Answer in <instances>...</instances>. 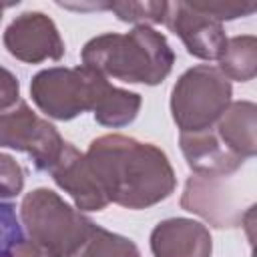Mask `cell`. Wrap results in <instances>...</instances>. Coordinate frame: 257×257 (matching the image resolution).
I'll list each match as a JSON object with an SVG mask.
<instances>
[{
    "label": "cell",
    "instance_id": "obj_1",
    "mask_svg": "<svg viewBox=\"0 0 257 257\" xmlns=\"http://www.w3.org/2000/svg\"><path fill=\"white\" fill-rule=\"evenodd\" d=\"M108 203L126 209H147L165 201L177 187L167 155L124 135H102L84 153Z\"/></svg>",
    "mask_w": 257,
    "mask_h": 257
},
{
    "label": "cell",
    "instance_id": "obj_2",
    "mask_svg": "<svg viewBox=\"0 0 257 257\" xmlns=\"http://www.w3.org/2000/svg\"><path fill=\"white\" fill-rule=\"evenodd\" d=\"M175 64L167 38L151 26H135L131 32H106L90 38L82 48V66L122 82L159 84Z\"/></svg>",
    "mask_w": 257,
    "mask_h": 257
},
{
    "label": "cell",
    "instance_id": "obj_3",
    "mask_svg": "<svg viewBox=\"0 0 257 257\" xmlns=\"http://www.w3.org/2000/svg\"><path fill=\"white\" fill-rule=\"evenodd\" d=\"M28 239L50 257H70L94 231V223L50 189L30 191L20 205Z\"/></svg>",
    "mask_w": 257,
    "mask_h": 257
},
{
    "label": "cell",
    "instance_id": "obj_4",
    "mask_svg": "<svg viewBox=\"0 0 257 257\" xmlns=\"http://www.w3.org/2000/svg\"><path fill=\"white\" fill-rule=\"evenodd\" d=\"M231 82L215 66L199 64L185 70L171 92V112L181 133L213 128L231 104Z\"/></svg>",
    "mask_w": 257,
    "mask_h": 257
},
{
    "label": "cell",
    "instance_id": "obj_5",
    "mask_svg": "<svg viewBox=\"0 0 257 257\" xmlns=\"http://www.w3.org/2000/svg\"><path fill=\"white\" fill-rule=\"evenodd\" d=\"M106 76L92 68H46L32 76L30 94L36 106L56 120H70L92 110Z\"/></svg>",
    "mask_w": 257,
    "mask_h": 257
},
{
    "label": "cell",
    "instance_id": "obj_6",
    "mask_svg": "<svg viewBox=\"0 0 257 257\" xmlns=\"http://www.w3.org/2000/svg\"><path fill=\"white\" fill-rule=\"evenodd\" d=\"M64 145L56 126L40 118L24 100L0 110V147L28 153L38 171L48 173Z\"/></svg>",
    "mask_w": 257,
    "mask_h": 257
},
{
    "label": "cell",
    "instance_id": "obj_7",
    "mask_svg": "<svg viewBox=\"0 0 257 257\" xmlns=\"http://www.w3.org/2000/svg\"><path fill=\"white\" fill-rule=\"evenodd\" d=\"M181 207L189 213L203 217L213 227H239L243 225L241 199L227 181V177L191 175L185 183Z\"/></svg>",
    "mask_w": 257,
    "mask_h": 257
},
{
    "label": "cell",
    "instance_id": "obj_8",
    "mask_svg": "<svg viewBox=\"0 0 257 257\" xmlns=\"http://www.w3.org/2000/svg\"><path fill=\"white\" fill-rule=\"evenodd\" d=\"M4 46L8 52L28 64L44 60H60L64 56V42L50 16L44 12H22L4 32Z\"/></svg>",
    "mask_w": 257,
    "mask_h": 257
},
{
    "label": "cell",
    "instance_id": "obj_9",
    "mask_svg": "<svg viewBox=\"0 0 257 257\" xmlns=\"http://www.w3.org/2000/svg\"><path fill=\"white\" fill-rule=\"evenodd\" d=\"M165 24L183 40L187 52L201 60H219L227 44L223 24L199 12L191 2H167Z\"/></svg>",
    "mask_w": 257,
    "mask_h": 257
},
{
    "label": "cell",
    "instance_id": "obj_10",
    "mask_svg": "<svg viewBox=\"0 0 257 257\" xmlns=\"http://www.w3.org/2000/svg\"><path fill=\"white\" fill-rule=\"evenodd\" d=\"M54 183L66 191L76 209L82 211H102L108 205V197L102 191L86 155H82L76 147L70 143L64 145L60 157L54 161V165L48 169Z\"/></svg>",
    "mask_w": 257,
    "mask_h": 257
},
{
    "label": "cell",
    "instance_id": "obj_11",
    "mask_svg": "<svg viewBox=\"0 0 257 257\" xmlns=\"http://www.w3.org/2000/svg\"><path fill=\"white\" fill-rule=\"evenodd\" d=\"M155 257H211L213 241L205 225L185 217L161 221L151 233Z\"/></svg>",
    "mask_w": 257,
    "mask_h": 257
},
{
    "label": "cell",
    "instance_id": "obj_12",
    "mask_svg": "<svg viewBox=\"0 0 257 257\" xmlns=\"http://www.w3.org/2000/svg\"><path fill=\"white\" fill-rule=\"evenodd\" d=\"M179 143L187 165L195 171V175L229 177L239 171L245 163V159L231 153L219 141L215 128H205L199 133H181Z\"/></svg>",
    "mask_w": 257,
    "mask_h": 257
},
{
    "label": "cell",
    "instance_id": "obj_13",
    "mask_svg": "<svg viewBox=\"0 0 257 257\" xmlns=\"http://www.w3.org/2000/svg\"><path fill=\"white\" fill-rule=\"evenodd\" d=\"M219 141L241 159H251L257 153V106L251 100L231 102L215 122Z\"/></svg>",
    "mask_w": 257,
    "mask_h": 257
},
{
    "label": "cell",
    "instance_id": "obj_14",
    "mask_svg": "<svg viewBox=\"0 0 257 257\" xmlns=\"http://www.w3.org/2000/svg\"><path fill=\"white\" fill-rule=\"evenodd\" d=\"M141 102H143L141 94L116 88L106 80L96 96L92 114L98 124L110 126V128H120V126L131 124L137 118V114L141 110Z\"/></svg>",
    "mask_w": 257,
    "mask_h": 257
},
{
    "label": "cell",
    "instance_id": "obj_15",
    "mask_svg": "<svg viewBox=\"0 0 257 257\" xmlns=\"http://www.w3.org/2000/svg\"><path fill=\"white\" fill-rule=\"evenodd\" d=\"M219 70L233 80L249 82L257 72V38L253 34L227 38L219 56Z\"/></svg>",
    "mask_w": 257,
    "mask_h": 257
},
{
    "label": "cell",
    "instance_id": "obj_16",
    "mask_svg": "<svg viewBox=\"0 0 257 257\" xmlns=\"http://www.w3.org/2000/svg\"><path fill=\"white\" fill-rule=\"evenodd\" d=\"M70 257H141V251L131 239L96 225L90 237Z\"/></svg>",
    "mask_w": 257,
    "mask_h": 257
},
{
    "label": "cell",
    "instance_id": "obj_17",
    "mask_svg": "<svg viewBox=\"0 0 257 257\" xmlns=\"http://www.w3.org/2000/svg\"><path fill=\"white\" fill-rule=\"evenodd\" d=\"M104 10H110L118 20L137 26L165 24L167 2H106Z\"/></svg>",
    "mask_w": 257,
    "mask_h": 257
},
{
    "label": "cell",
    "instance_id": "obj_18",
    "mask_svg": "<svg viewBox=\"0 0 257 257\" xmlns=\"http://www.w3.org/2000/svg\"><path fill=\"white\" fill-rule=\"evenodd\" d=\"M199 12L215 18L217 22L235 20L239 16H249L257 10L255 2H191Z\"/></svg>",
    "mask_w": 257,
    "mask_h": 257
},
{
    "label": "cell",
    "instance_id": "obj_19",
    "mask_svg": "<svg viewBox=\"0 0 257 257\" xmlns=\"http://www.w3.org/2000/svg\"><path fill=\"white\" fill-rule=\"evenodd\" d=\"M24 189V171L10 157L0 153V201L20 195Z\"/></svg>",
    "mask_w": 257,
    "mask_h": 257
},
{
    "label": "cell",
    "instance_id": "obj_20",
    "mask_svg": "<svg viewBox=\"0 0 257 257\" xmlns=\"http://www.w3.org/2000/svg\"><path fill=\"white\" fill-rule=\"evenodd\" d=\"M20 98L18 78L4 66H0V110L12 108Z\"/></svg>",
    "mask_w": 257,
    "mask_h": 257
},
{
    "label": "cell",
    "instance_id": "obj_21",
    "mask_svg": "<svg viewBox=\"0 0 257 257\" xmlns=\"http://www.w3.org/2000/svg\"><path fill=\"white\" fill-rule=\"evenodd\" d=\"M6 6H10V4H0V20H2V10H4Z\"/></svg>",
    "mask_w": 257,
    "mask_h": 257
}]
</instances>
